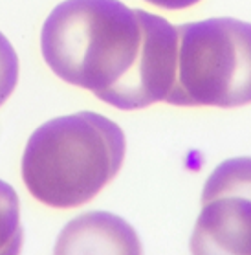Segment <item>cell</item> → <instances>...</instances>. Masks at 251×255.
Returning <instances> with one entry per match:
<instances>
[{
	"mask_svg": "<svg viewBox=\"0 0 251 255\" xmlns=\"http://www.w3.org/2000/svg\"><path fill=\"white\" fill-rule=\"evenodd\" d=\"M125 152L121 127L97 112L53 118L28 139L22 156L24 186L48 208H79L116 178Z\"/></svg>",
	"mask_w": 251,
	"mask_h": 255,
	"instance_id": "cell-1",
	"label": "cell"
},
{
	"mask_svg": "<svg viewBox=\"0 0 251 255\" xmlns=\"http://www.w3.org/2000/svg\"><path fill=\"white\" fill-rule=\"evenodd\" d=\"M141 42L136 9L119 0H65L42 26V57L52 72L95 96L134 64Z\"/></svg>",
	"mask_w": 251,
	"mask_h": 255,
	"instance_id": "cell-2",
	"label": "cell"
},
{
	"mask_svg": "<svg viewBox=\"0 0 251 255\" xmlns=\"http://www.w3.org/2000/svg\"><path fill=\"white\" fill-rule=\"evenodd\" d=\"M178 68L167 103L235 109L251 103V24L209 18L178 26Z\"/></svg>",
	"mask_w": 251,
	"mask_h": 255,
	"instance_id": "cell-3",
	"label": "cell"
},
{
	"mask_svg": "<svg viewBox=\"0 0 251 255\" xmlns=\"http://www.w3.org/2000/svg\"><path fill=\"white\" fill-rule=\"evenodd\" d=\"M141 28L140 50L134 64L119 81L97 98L105 103L136 111L165 101L176 83L178 29L158 15L136 9Z\"/></svg>",
	"mask_w": 251,
	"mask_h": 255,
	"instance_id": "cell-4",
	"label": "cell"
},
{
	"mask_svg": "<svg viewBox=\"0 0 251 255\" xmlns=\"http://www.w3.org/2000/svg\"><path fill=\"white\" fill-rule=\"evenodd\" d=\"M191 255H251V200L218 197L202 202Z\"/></svg>",
	"mask_w": 251,
	"mask_h": 255,
	"instance_id": "cell-5",
	"label": "cell"
},
{
	"mask_svg": "<svg viewBox=\"0 0 251 255\" xmlns=\"http://www.w3.org/2000/svg\"><path fill=\"white\" fill-rule=\"evenodd\" d=\"M53 255H143V246L134 228L119 215L90 211L61 230Z\"/></svg>",
	"mask_w": 251,
	"mask_h": 255,
	"instance_id": "cell-6",
	"label": "cell"
},
{
	"mask_svg": "<svg viewBox=\"0 0 251 255\" xmlns=\"http://www.w3.org/2000/svg\"><path fill=\"white\" fill-rule=\"evenodd\" d=\"M218 197H242L251 200V158H231L209 174L202 202Z\"/></svg>",
	"mask_w": 251,
	"mask_h": 255,
	"instance_id": "cell-7",
	"label": "cell"
},
{
	"mask_svg": "<svg viewBox=\"0 0 251 255\" xmlns=\"http://www.w3.org/2000/svg\"><path fill=\"white\" fill-rule=\"evenodd\" d=\"M22 244L18 195L9 184L0 180V255H20Z\"/></svg>",
	"mask_w": 251,
	"mask_h": 255,
	"instance_id": "cell-8",
	"label": "cell"
},
{
	"mask_svg": "<svg viewBox=\"0 0 251 255\" xmlns=\"http://www.w3.org/2000/svg\"><path fill=\"white\" fill-rule=\"evenodd\" d=\"M18 83V57L11 42L0 33V107L6 103Z\"/></svg>",
	"mask_w": 251,
	"mask_h": 255,
	"instance_id": "cell-9",
	"label": "cell"
},
{
	"mask_svg": "<svg viewBox=\"0 0 251 255\" xmlns=\"http://www.w3.org/2000/svg\"><path fill=\"white\" fill-rule=\"evenodd\" d=\"M152 6L160 7V9H169V11H178V9H187L198 4L200 0H145Z\"/></svg>",
	"mask_w": 251,
	"mask_h": 255,
	"instance_id": "cell-10",
	"label": "cell"
}]
</instances>
